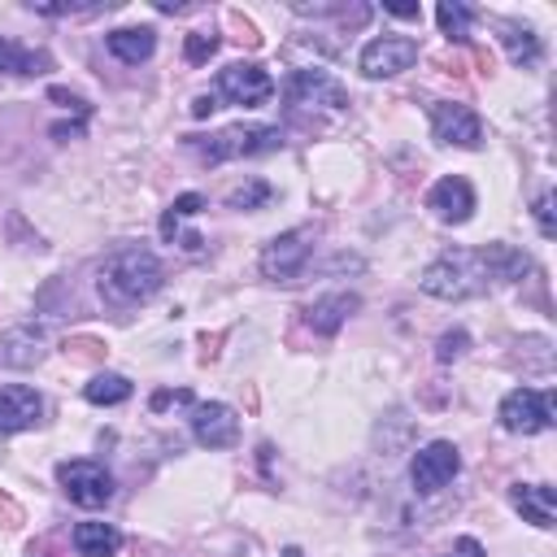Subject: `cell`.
<instances>
[{
    "label": "cell",
    "mask_w": 557,
    "mask_h": 557,
    "mask_svg": "<svg viewBox=\"0 0 557 557\" xmlns=\"http://www.w3.org/2000/svg\"><path fill=\"white\" fill-rule=\"evenodd\" d=\"M531 274V257L518 252L513 244H479V248H453V252H440L422 274H418V287L435 300H470V296H483L492 292L496 283H518Z\"/></svg>",
    "instance_id": "6da1fadb"
},
{
    "label": "cell",
    "mask_w": 557,
    "mask_h": 557,
    "mask_svg": "<svg viewBox=\"0 0 557 557\" xmlns=\"http://www.w3.org/2000/svg\"><path fill=\"white\" fill-rule=\"evenodd\" d=\"M165 283V265L152 248H139V244H126V248H113L100 270H96V292L104 296V305L113 309H131V305H144L161 292Z\"/></svg>",
    "instance_id": "7a4b0ae2"
},
{
    "label": "cell",
    "mask_w": 557,
    "mask_h": 557,
    "mask_svg": "<svg viewBox=\"0 0 557 557\" xmlns=\"http://www.w3.org/2000/svg\"><path fill=\"white\" fill-rule=\"evenodd\" d=\"M191 148L209 165H222L231 157H257V152L283 148V131L278 126H226V131H218L209 139H191Z\"/></svg>",
    "instance_id": "3957f363"
},
{
    "label": "cell",
    "mask_w": 557,
    "mask_h": 557,
    "mask_svg": "<svg viewBox=\"0 0 557 557\" xmlns=\"http://www.w3.org/2000/svg\"><path fill=\"white\" fill-rule=\"evenodd\" d=\"M496 418L513 435H540L557 422V396H553V387H513L500 400Z\"/></svg>",
    "instance_id": "277c9868"
},
{
    "label": "cell",
    "mask_w": 557,
    "mask_h": 557,
    "mask_svg": "<svg viewBox=\"0 0 557 557\" xmlns=\"http://www.w3.org/2000/svg\"><path fill=\"white\" fill-rule=\"evenodd\" d=\"M309 252H313V231L309 226H292L283 235H274L265 248H261V274L270 283H296L309 265Z\"/></svg>",
    "instance_id": "5b68a950"
},
{
    "label": "cell",
    "mask_w": 557,
    "mask_h": 557,
    "mask_svg": "<svg viewBox=\"0 0 557 557\" xmlns=\"http://www.w3.org/2000/svg\"><path fill=\"white\" fill-rule=\"evenodd\" d=\"M57 483L83 509H104L113 500V474L100 461H83V457L78 461H61L57 466Z\"/></svg>",
    "instance_id": "8992f818"
},
{
    "label": "cell",
    "mask_w": 557,
    "mask_h": 557,
    "mask_svg": "<svg viewBox=\"0 0 557 557\" xmlns=\"http://www.w3.org/2000/svg\"><path fill=\"white\" fill-rule=\"evenodd\" d=\"M213 96L231 100V104H244V109H257V104H265L274 96V78L257 61H231L226 70H218Z\"/></svg>",
    "instance_id": "52a82bcc"
},
{
    "label": "cell",
    "mask_w": 557,
    "mask_h": 557,
    "mask_svg": "<svg viewBox=\"0 0 557 557\" xmlns=\"http://www.w3.org/2000/svg\"><path fill=\"white\" fill-rule=\"evenodd\" d=\"M461 470V453L453 440H431L422 444L413 457H409V483L426 496V492H440L444 483H453Z\"/></svg>",
    "instance_id": "ba28073f"
},
{
    "label": "cell",
    "mask_w": 557,
    "mask_h": 557,
    "mask_svg": "<svg viewBox=\"0 0 557 557\" xmlns=\"http://www.w3.org/2000/svg\"><path fill=\"white\" fill-rule=\"evenodd\" d=\"M418 61V39L413 35H379L357 52V70L366 78H396Z\"/></svg>",
    "instance_id": "9c48e42d"
},
{
    "label": "cell",
    "mask_w": 557,
    "mask_h": 557,
    "mask_svg": "<svg viewBox=\"0 0 557 557\" xmlns=\"http://www.w3.org/2000/svg\"><path fill=\"white\" fill-rule=\"evenodd\" d=\"M431 135L440 144H453V148H479L483 144V122L470 104L431 100Z\"/></svg>",
    "instance_id": "30bf717a"
},
{
    "label": "cell",
    "mask_w": 557,
    "mask_h": 557,
    "mask_svg": "<svg viewBox=\"0 0 557 557\" xmlns=\"http://www.w3.org/2000/svg\"><path fill=\"white\" fill-rule=\"evenodd\" d=\"M191 440L200 448H231L239 440V413L222 400H200L191 409Z\"/></svg>",
    "instance_id": "8fae6325"
},
{
    "label": "cell",
    "mask_w": 557,
    "mask_h": 557,
    "mask_svg": "<svg viewBox=\"0 0 557 557\" xmlns=\"http://www.w3.org/2000/svg\"><path fill=\"white\" fill-rule=\"evenodd\" d=\"M426 205L435 209V218H440V222L461 226V222H470V218H474L479 196H474L470 178H461V174H444V178H440V183L426 191Z\"/></svg>",
    "instance_id": "7c38bea8"
},
{
    "label": "cell",
    "mask_w": 557,
    "mask_h": 557,
    "mask_svg": "<svg viewBox=\"0 0 557 557\" xmlns=\"http://www.w3.org/2000/svg\"><path fill=\"white\" fill-rule=\"evenodd\" d=\"M287 100L292 104H326V109H348V91L326 74V70H292L287 78Z\"/></svg>",
    "instance_id": "4fadbf2b"
},
{
    "label": "cell",
    "mask_w": 557,
    "mask_h": 557,
    "mask_svg": "<svg viewBox=\"0 0 557 557\" xmlns=\"http://www.w3.org/2000/svg\"><path fill=\"white\" fill-rule=\"evenodd\" d=\"M48 352V331L35 326V322H22V326H9L0 335V366L9 370H26V366H39Z\"/></svg>",
    "instance_id": "5bb4252c"
},
{
    "label": "cell",
    "mask_w": 557,
    "mask_h": 557,
    "mask_svg": "<svg viewBox=\"0 0 557 557\" xmlns=\"http://www.w3.org/2000/svg\"><path fill=\"white\" fill-rule=\"evenodd\" d=\"M44 418V396L26 383H13L0 392V435H17V431H30L39 426Z\"/></svg>",
    "instance_id": "9a60e30c"
},
{
    "label": "cell",
    "mask_w": 557,
    "mask_h": 557,
    "mask_svg": "<svg viewBox=\"0 0 557 557\" xmlns=\"http://www.w3.org/2000/svg\"><path fill=\"white\" fill-rule=\"evenodd\" d=\"M357 309H361V296L357 292H331V296H318L305 309V322H309L313 335H335Z\"/></svg>",
    "instance_id": "2e32d148"
},
{
    "label": "cell",
    "mask_w": 557,
    "mask_h": 557,
    "mask_svg": "<svg viewBox=\"0 0 557 557\" xmlns=\"http://www.w3.org/2000/svg\"><path fill=\"white\" fill-rule=\"evenodd\" d=\"M496 39H500L505 57H509L518 70H531V65H540V57H544L540 35H535L527 22H518V17H500V22H496Z\"/></svg>",
    "instance_id": "e0dca14e"
},
{
    "label": "cell",
    "mask_w": 557,
    "mask_h": 557,
    "mask_svg": "<svg viewBox=\"0 0 557 557\" xmlns=\"http://www.w3.org/2000/svg\"><path fill=\"white\" fill-rule=\"evenodd\" d=\"M509 505H513L531 527H540V531H548L553 518H557V492H553L548 483H513V487H509Z\"/></svg>",
    "instance_id": "ac0fdd59"
},
{
    "label": "cell",
    "mask_w": 557,
    "mask_h": 557,
    "mask_svg": "<svg viewBox=\"0 0 557 557\" xmlns=\"http://www.w3.org/2000/svg\"><path fill=\"white\" fill-rule=\"evenodd\" d=\"M104 48L122 61V65H139L157 52V30L152 26H117L104 35Z\"/></svg>",
    "instance_id": "d6986e66"
},
{
    "label": "cell",
    "mask_w": 557,
    "mask_h": 557,
    "mask_svg": "<svg viewBox=\"0 0 557 557\" xmlns=\"http://www.w3.org/2000/svg\"><path fill=\"white\" fill-rule=\"evenodd\" d=\"M74 548H78V557H117L122 531L113 522H78L74 527Z\"/></svg>",
    "instance_id": "ffe728a7"
},
{
    "label": "cell",
    "mask_w": 557,
    "mask_h": 557,
    "mask_svg": "<svg viewBox=\"0 0 557 557\" xmlns=\"http://www.w3.org/2000/svg\"><path fill=\"white\" fill-rule=\"evenodd\" d=\"M48 70H52V57L44 48H22L13 39H0V74L35 78V74H48Z\"/></svg>",
    "instance_id": "44dd1931"
},
{
    "label": "cell",
    "mask_w": 557,
    "mask_h": 557,
    "mask_svg": "<svg viewBox=\"0 0 557 557\" xmlns=\"http://www.w3.org/2000/svg\"><path fill=\"white\" fill-rule=\"evenodd\" d=\"M83 396L91 405H122V400H131V379L126 374H113V370L91 374V383H83Z\"/></svg>",
    "instance_id": "7402d4cb"
},
{
    "label": "cell",
    "mask_w": 557,
    "mask_h": 557,
    "mask_svg": "<svg viewBox=\"0 0 557 557\" xmlns=\"http://www.w3.org/2000/svg\"><path fill=\"white\" fill-rule=\"evenodd\" d=\"M474 17H479V13H474L470 4H461V0H440V4H435V22H440V30H444L448 39H457V44L470 35V22H474Z\"/></svg>",
    "instance_id": "603a6c76"
},
{
    "label": "cell",
    "mask_w": 557,
    "mask_h": 557,
    "mask_svg": "<svg viewBox=\"0 0 557 557\" xmlns=\"http://www.w3.org/2000/svg\"><path fill=\"white\" fill-rule=\"evenodd\" d=\"M200 209H205V196H200V191H183V196L161 213V239H174V235H178V222H183V218H196Z\"/></svg>",
    "instance_id": "cb8c5ba5"
},
{
    "label": "cell",
    "mask_w": 557,
    "mask_h": 557,
    "mask_svg": "<svg viewBox=\"0 0 557 557\" xmlns=\"http://www.w3.org/2000/svg\"><path fill=\"white\" fill-rule=\"evenodd\" d=\"M270 196H274V187H270L265 178H248L244 187H235V191L226 196V209H239V213H244V209H261Z\"/></svg>",
    "instance_id": "d4e9b609"
},
{
    "label": "cell",
    "mask_w": 557,
    "mask_h": 557,
    "mask_svg": "<svg viewBox=\"0 0 557 557\" xmlns=\"http://www.w3.org/2000/svg\"><path fill=\"white\" fill-rule=\"evenodd\" d=\"M218 44H222V39H218L213 30H191V35L183 39V57H187L191 65H200V61H209V57L218 52Z\"/></svg>",
    "instance_id": "484cf974"
},
{
    "label": "cell",
    "mask_w": 557,
    "mask_h": 557,
    "mask_svg": "<svg viewBox=\"0 0 557 557\" xmlns=\"http://www.w3.org/2000/svg\"><path fill=\"white\" fill-rule=\"evenodd\" d=\"M466 348H470V335L461 331V326H453V331H444L440 339H435V361H457V357H466Z\"/></svg>",
    "instance_id": "4316f807"
},
{
    "label": "cell",
    "mask_w": 557,
    "mask_h": 557,
    "mask_svg": "<svg viewBox=\"0 0 557 557\" xmlns=\"http://www.w3.org/2000/svg\"><path fill=\"white\" fill-rule=\"evenodd\" d=\"M531 213H535V226H540V235H544V239H553V235H557V222H553V191H540Z\"/></svg>",
    "instance_id": "83f0119b"
},
{
    "label": "cell",
    "mask_w": 557,
    "mask_h": 557,
    "mask_svg": "<svg viewBox=\"0 0 557 557\" xmlns=\"http://www.w3.org/2000/svg\"><path fill=\"white\" fill-rule=\"evenodd\" d=\"M440 557H487V553H483V544H479L474 535H461V540H457L448 553H440Z\"/></svg>",
    "instance_id": "f1b7e54d"
},
{
    "label": "cell",
    "mask_w": 557,
    "mask_h": 557,
    "mask_svg": "<svg viewBox=\"0 0 557 557\" xmlns=\"http://www.w3.org/2000/svg\"><path fill=\"white\" fill-rule=\"evenodd\" d=\"M148 405H152V409H165V405H191V392H152Z\"/></svg>",
    "instance_id": "f546056e"
},
{
    "label": "cell",
    "mask_w": 557,
    "mask_h": 557,
    "mask_svg": "<svg viewBox=\"0 0 557 557\" xmlns=\"http://www.w3.org/2000/svg\"><path fill=\"white\" fill-rule=\"evenodd\" d=\"M213 109H218V96H213V91H209V96H196V100H191V117H209Z\"/></svg>",
    "instance_id": "4dcf8cb0"
},
{
    "label": "cell",
    "mask_w": 557,
    "mask_h": 557,
    "mask_svg": "<svg viewBox=\"0 0 557 557\" xmlns=\"http://www.w3.org/2000/svg\"><path fill=\"white\" fill-rule=\"evenodd\" d=\"M392 17H418V4H383Z\"/></svg>",
    "instance_id": "1f68e13d"
},
{
    "label": "cell",
    "mask_w": 557,
    "mask_h": 557,
    "mask_svg": "<svg viewBox=\"0 0 557 557\" xmlns=\"http://www.w3.org/2000/svg\"><path fill=\"white\" fill-rule=\"evenodd\" d=\"M161 13H183V0H157Z\"/></svg>",
    "instance_id": "d6a6232c"
}]
</instances>
